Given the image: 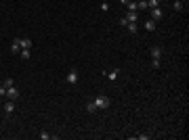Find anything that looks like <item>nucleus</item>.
I'll return each mask as SVG.
<instances>
[{
  "label": "nucleus",
  "mask_w": 189,
  "mask_h": 140,
  "mask_svg": "<svg viewBox=\"0 0 189 140\" xmlns=\"http://www.w3.org/2000/svg\"><path fill=\"white\" fill-rule=\"evenodd\" d=\"M149 55H151V59H162V48L160 46H151L149 48Z\"/></svg>",
  "instance_id": "7"
},
{
  "label": "nucleus",
  "mask_w": 189,
  "mask_h": 140,
  "mask_svg": "<svg viewBox=\"0 0 189 140\" xmlns=\"http://www.w3.org/2000/svg\"><path fill=\"white\" fill-rule=\"evenodd\" d=\"M145 29H147V32H155V21L154 19H147V21H145Z\"/></svg>",
  "instance_id": "11"
},
{
  "label": "nucleus",
  "mask_w": 189,
  "mask_h": 140,
  "mask_svg": "<svg viewBox=\"0 0 189 140\" xmlns=\"http://www.w3.org/2000/svg\"><path fill=\"white\" fill-rule=\"evenodd\" d=\"M175 11H183V2H181V0H177V2H175Z\"/></svg>",
  "instance_id": "20"
},
{
  "label": "nucleus",
  "mask_w": 189,
  "mask_h": 140,
  "mask_svg": "<svg viewBox=\"0 0 189 140\" xmlns=\"http://www.w3.org/2000/svg\"><path fill=\"white\" fill-rule=\"evenodd\" d=\"M126 29H128L130 34H137V23H128V25H126Z\"/></svg>",
  "instance_id": "16"
},
{
  "label": "nucleus",
  "mask_w": 189,
  "mask_h": 140,
  "mask_svg": "<svg viewBox=\"0 0 189 140\" xmlns=\"http://www.w3.org/2000/svg\"><path fill=\"white\" fill-rule=\"evenodd\" d=\"M19 55H21V59H25V61H27V59H30V55H32V52H30V50H21Z\"/></svg>",
  "instance_id": "21"
},
{
  "label": "nucleus",
  "mask_w": 189,
  "mask_h": 140,
  "mask_svg": "<svg viewBox=\"0 0 189 140\" xmlns=\"http://www.w3.org/2000/svg\"><path fill=\"white\" fill-rule=\"evenodd\" d=\"M11 52L13 55H19V52H21V38H15L11 42Z\"/></svg>",
  "instance_id": "3"
},
{
  "label": "nucleus",
  "mask_w": 189,
  "mask_h": 140,
  "mask_svg": "<svg viewBox=\"0 0 189 140\" xmlns=\"http://www.w3.org/2000/svg\"><path fill=\"white\" fill-rule=\"evenodd\" d=\"M6 98H9V100H17V98H19V88H17V86L6 88Z\"/></svg>",
  "instance_id": "2"
},
{
  "label": "nucleus",
  "mask_w": 189,
  "mask_h": 140,
  "mask_svg": "<svg viewBox=\"0 0 189 140\" xmlns=\"http://www.w3.org/2000/svg\"><path fill=\"white\" fill-rule=\"evenodd\" d=\"M118 75H120V69H118V67H114L111 71H107V78H109V80H118Z\"/></svg>",
  "instance_id": "10"
},
{
  "label": "nucleus",
  "mask_w": 189,
  "mask_h": 140,
  "mask_svg": "<svg viewBox=\"0 0 189 140\" xmlns=\"http://www.w3.org/2000/svg\"><path fill=\"white\" fill-rule=\"evenodd\" d=\"M21 50H32V40L30 38H21Z\"/></svg>",
  "instance_id": "9"
},
{
  "label": "nucleus",
  "mask_w": 189,
  "mask_h": 140,
  "mask_svg": "<svg viewBox=\"0 0 189 140\" xmlns=\"http://www.w3.org/2000/svg\"><path fill=\"white\" fill-rule=\"evenodd\" d=\"M67 84H78V69H70V73H67Z\"/></svg>",
  "instance_id": "5"
},
{
  "label": "nucleus",
  "mask_w": 189,
  "mask_h": 140,
  "mask_svg": "<svg viewBox=\"0 0 189 140\" xmlns=\"http://www.w3.org/2000/svg\"><path fill=\"white\" fill-rule=\"evenodd\" d=\"M137 6H139V11L147 9V0H139V2H137Z\"/></svg>",
  "instance_id": "18"
},
{
  "label": "nucleus",
  "mask_w": 189,
  "mask_h": 140,
  "mask_svg": "<svg viewBox=\"0 0 189 140\" xmlns=\"http://www.w3.org/2000/svg\"><path fill=\"white\" fill-rule=\"evenodd\" d=\"M162 17H164V11H162L160 6H155V9H151V19H154L155 23H158V21H160Z\"/></svg>",
  "instance_id": "4"
},
{
  "label": "nucleus",
  "mask_w": 189,
  "mask_h": 140,
  "mask_svg": "<svg viewBox=\"0 0 189 140\" xmlns=\"http://www.w3.org/2000/svg\"><path fill=\"white\" fill-rule=\"evenodd\" d=\"M13 111H15V100H6V103H4V113L11 115Z\"/></svg>",
  "instance_id": "8"
},
{
  "label": "nucleus",
  "mask_w": 189,
  "mask_h": 140,
  "mask_svg": "<svg viewBox=\"0 0 189 140\" xmlns=\"http://www.w3.org/2000/svg\"><path fill=\"white\" fill-rule=\"evenodd\" d=\"M151 67H154V69H160V59H151Z\"/></svg>",
  "instance_id": "19"
},
{
  "label": "nucleus",
  "mask_w": 189,
  "mask_h": 140,
  "mask_svg": "<svg viewBox=\"0 0 189 140\" xmlns=\"http://www.w3.org/2000/svg\"><path fill=\"white\" fill-rule=\"evenodd\" d=\"M124 19L128 21V23H137V11H126V15H124Z\"/></svg>",
  "instance_id": "6"
},
{
  "label": "nucleus",
  "mask_w": 189,
  "mask_h": 140,
  "mask_svg": "<svg viewBox=\"0 0 189 140\" xmlns=\"http://www.w3.org/2000/svg\"><path fill=\"white\" fill-rule=\"evenodd\" d=\"M86 111H88V113H95V111H97V107H95L93 100H88V103H86Z\"/></svg>",
  "instance_id": "14"
},
{
  "label": "nucleus",
  "mask_w": 189,
  "mask_h": 140,
  "mask_svg": "<svg viewBox=\"0 0 189 140\" xmlns=\"http://www.w3.org/2000/svg\"><path fill=\"white\" fill-rule=\"evenodd\" d=\"M38 136H40V138H42V140H50V138H53V136H50L48 132H44V130H42V132H40Z\"/></svg>",
  "instance_id": "17"
},
{
  "label": "nucleus",
  "mask_w": 189,
  "mask_h": 140,
  "mask_svg": "<svg viewBox=\"0 0 189 140\" xmlns=\"http://www.w3.org/2000/svg\"><path fill=\"white\" fill-rule=\"evenodd\" d=\"M181 2H183V0H181Z\"/></svg>",
  "instance_id": "25"
},
{
  "label": "nucleus",
  "mask_w": 189,
  "mask_h": 140,
  "mask_svg": "<svg viewBox=\"0 0 189 140\" xmlns=\"http://www.w3.org/2000/svg\"><path fill=\"white\" fill-rule=\"evenodd\" d=\"M126 6H128V11H139V6H137V0H128V2H126Z\"/></svg>",
  "instance_id": "12"
},
{
  "label": "nucleus",
  "mask_w": 189,
  "mask_h": 140,
  "mask_svg": "<svg viewBox=\"0 0 189 140\" xmlns=\"http://www.w3.org/2000/svg\"><path fill=\"white\" fill-rule=\"evenodd\" d=\"M135 138H139V140H149V138H151V136H149V134H137Z\"/></svg>",
  "instance_id": "22"
},
{
  "label": "nucleus",
  "mask_w": 189,
  "mask_h": 140,
  "mask_svg": "<svg viewBox=\"0 0 189 140\" xmlns=\"http://www.w3.org/2000/svg\"><path fill=\"white\" fill-rule=\"evenodd\" d=\"M160 2H162V0H147V9H155V6H160Z\"/></svg>",
  "instance_id": "13"
},
{
  "label": "nucleus",
  "mask_w": 189,
  "mask_h": 140,
  "mask_svg": "<svg viewBox=\"0 0 189 140\" xmlns=\"http://www.w3.org/2000/svg\"><path fill=\"white\" fill-rule=\"evenodd\" d=\"M93 103L97 109H107V107L111 105V100H109V96H105V94H99L97 98H93Z\"/></svg>",
  "instance_id": "1"
},
{
  "label": "nucleus",
  "mask_w": 189,
  "mask_h": 140,
  "mask_svg": "<svg viewBox=\"0 0 189 140\" xmlns=\"http://www.w3.org/2000/svg\"><path fill=\"white\" fill-rule=\"evenodd\" d=\"M120 2H122V4H126V2H128V0H120Z\"/></svg>",
  "instance_id": "24"
},
{
  "label": "nucleus",
  "mask_w": 189,
  "mask_h": 140,
  "mask_svg": "<svg viewBox=\"0 0 189 140\" xmlns=\"http://www.w3.org/2000/svg\"><path fill=\"white\" fill-rule=\"evenodd\" d=\"M2 86H4V88H11V86H15V80H13V78H6V80L2 82Z\"/></svg>",
  "instance_id": "15"
},
{
  "label": "nucleus",
  "mask_w": 189,
  "mask_h": 140,
  "mask_svg": "<svg viewBox=\"0 0 189 140\" xmlns=\"http://www.w3.org/2000/svg\"><path fill=\"white\" fill-rule=\"evenodd\" d=\"M2 96H6V88H4V86L0 84V98H2Z\"/></svg>",
  "instance_id": "23"
}]
</instances>
